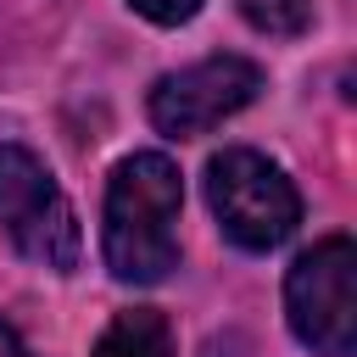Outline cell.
<instances>
[{
	"instance_id": "2",
	"label": "cell",
	"mask_w": 357,
	"mask_h": 357,
	"mask_svg": "<svg viewBox=\"0 0 357 357\" xmlns=\"http://www.w3.org/2000/svg\"><path fill=\"white\" fill-rule=\"evenodd\" d=\"M206 201L223 223V234L240 251H273L301 223L296 184L262 156V151H223L206 162Z\"/></svg>"
},
{
	"instance_id": "9",
	"label": "cell",
	"mask_w": 357,
	"mask_h": 357,
	"mask_svg": "<svg viewBox=\"0 0 357 357\" xmlns=\"http://www.w3.org/2000/svg\"><path fill=\"white\" fill-rule=\"evenodd\" d=\"M0 357H33V351L17 340V329H11V324H0Z\"/></svg>"
},
{
	"instance_id": "8",
	"label": "cell",
	"mask_w": 357,
	"mask_h": 357,
	"mask_svg": "<svg viewBox=\"0 0 357 357\" xmlns=\"http://www.w3.org/2000/svg\"><path fill=\"white\" fill-rule=\"evenodd\" d=\"M139 17H151V22H162V28H178V22H190L195 11H201V0H128Z\"/></svg>"
},
{
	"instance_id": "5",
	"label": "cell",
	"mask_w": 357,
	"mask_h": 357,
	"mask_svg": "<svg viewBox=\"0 0 357 357\" xmlns=\"http://www.w3.org/2000/svg\"><path fill=\"white\" fill-rule=\"evenodd\" d=\"M262 89V67L245 56H212L195 61L184 73L156 78L151 89V123L173 139H195L206 128H218L223 117H234L240 106H251Z\"/></svg>"
},
{
	"instance_id": "7",
	"label": "cell",
	"mask_w": 357,
	"mask_h": 357,
	"mask_svg": "<svg viewBox=\"0 0 357 357\" xmlns=\"http://www.w3.org/2000/svg\"><path fill=\"white\" fill-rule=\"evenodd\" d=\"M240 17L268 39H296L312 28V0H234Z\"/></svg>"
},
{
	"instance_id": "1",
	"label": "cell",
	"mask_w": 357,
	"mask_h": 357,
	"mask_svg": "<svg viewBox=\"0 0 357 357\" xmlns=\"http://www.w3.org/2000/svg\"><path fill=\"white\" fill-rule=\"evenodd\" d=\"M184 178L162 151L117 162L106 184V268L123 284H156L178 268Z\"/></svg>"
},
{
	"instance_id": "6",
	"label": "cell",
	"mask_w": 357,
	"mask_h": 357,
	"mask_svg": "<svg viewBox=\"0 0 357 357\" xmlns=\"http://www.w3.org/2000/svg\"><path fill=\"white\" fill-rule=\"evenodd\" d=\"M95 357H173L167 318H162V312H151V307L117 312V318L106 324V335L95 340Z\"/></svg>"
},
{
	"instance_id": "3",
	"label": "cell",
	"mask_w": 357,
	"mask_h": 357,
	"mask_svg": "<svg viewBox=\"0 0 357 357\" xmlns=\"http://www.w3.org/2000/svg\"><path fill=\"white\" fill-rule=\"evenodd\" d=\"M284 312L301 346L318 357H351L357 346V245L346 234L318 240L284 279Z\"/></svg>"
},
{
	"instance_id": "4",
	"label": "cell",
	"mask_w": 357,
	"mask_h": 357,
	"mask_svg": "<svg viewBox=\"0 0 357 357\" xmlns=\"http://www.w3.org/2000/svg\"><path fill=\"white\" fill-rule=\"evenodd\" d=\"M0 229L11 234V245L56 273L78 268L84 234L78 218L61 195V184L50 178V167L28 151V145H0Z\"/></svg>"
}]
</instances>
